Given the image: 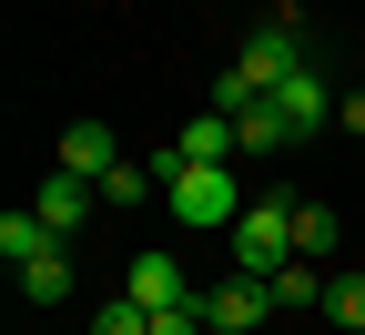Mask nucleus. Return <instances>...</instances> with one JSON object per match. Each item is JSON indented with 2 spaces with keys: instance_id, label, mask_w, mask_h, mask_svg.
Instances as JSON below:
<instances>
[{
  "instance_id": "nucleus-11",
  "label": "nucleus",
  "mask_w": 365,
  "mask_h": 335,
  "mask_svg": "<svg viewBox=\"0 0 365 335\" xmlns=\"http://www.w3.org/2000/svg\"><path fill=\"white\" fill-rule=\"evenodd\" d=\"M0 254H11V274H21L31 254H61V234L41 224V214H21V204H11V214H0Z\"/></svg>"
},
{
  "instance_id": "nucleus-1",
  "label": "nucleus",
  "mask_w": 365,
  "mask_h": 335,
  "mask_svg": "<svg viewBox=\"0 0 365 335\" xmlns=\"http://www.w3.org/2000/svg\"><path fill=\"white\" fill-rule=\"evenodd\" d=\"M163 204H173L182 234H234L254 194H244L234 163H182V153H163Z\"/></svg>"
},
{
  "instance_id": "nucleus-18",
  "label": "nucleus",
  "mask_w": 365,
  "mask_h": 335,
  "mask_svg": "<svg viewBox=\"0 0 365 335\" xmlns=\"http://www.w3.org/2000/svg\"><path fill=\"white\" fill-rule=\"evenodd\" d=\"M335 122H345V132H365V91H345V102H335Z\"/></svg>"
},
{
  "instance_id": "nucleus-16",
  "label": "nucleus",
  "mask_w": 365,
  "mask_h": 335,
  "mask_svg": "<svg viewBox=\"0 0 365 335\" xmlns=\"http://www.w3.org/2000/svg\"><path fill=\"white\" fill-rule=\"evenodd\" d=\"M294 254H304V264L335 254V214H325V204H294Z\"/></svg>"
},
{
  "instance_id": "nucleus-2",
  "label": "nucleus",
  "mask_w": 365,
  "mask_h": 335,
  "mask_svg": "<svg viewBox=\"0 0 365 335\" xmlns=\"http://www.w3.org/2000/svg\"><path fill=\"white\" fill-rule=\"evenodd\" d=\"M223 244H234V274L274 284V274L294 264V204H284V194H264V204H244V224L223 234Z\"/></svg>"
},
{
  "instance_id": "nucleus-9",
  "label": "nucleus",
  "mask_w": 365,
  "mask_h": 335,
  "mask_svg": "<svg viewBox=\"0 0 365 335\" xmlns=\"http://www.w3.org/2000/svg\"><path fill=\"white\" fill-rule=\"evenodd\" d=\"M173 153H182V163H234V153H244V132H234V122L203 102L193 122H182V142H173Z\"/></svg>"
},
{
  "instance_id": "nucleus-15",
  "label": "nucleus",
  "mask_w": 365,
  "mask_h": 335,
  "mask_svg": "<svg viewBox=\"0 0 365 335\" xmlns=\"http://www.w3.org/2000/svg\"><path fill=\"white\" fill-rule=\"evenodd\" d=\"M143 194H163V163H112L102 173V204H143Z\"/></svg>"
},
{
  "instance_id": "nucleus-14",
  "label": "nucleus",
  "mask_w": 365,
  "mask_h": 335,
  "mask_svg": "<svg viewBox=\"0 0 365 335\" xmlns=\"http://www.w3.org/2000/svg\"><path fill=\"white\" fill-rule=\"evenodd\" d=\"M234 132H244V153H284V142H294V122L274 112V102H254V112H234Z\"/></svg>"
},
{
  "instance_id": "nucleus-6",
  "label": "nucleus",
  "mask_w": 365,
  "mask_h": 335,
  "mask_svg": "<svg viewBox=\"0 0 365 335\" xmlns=\"http://www.w3.org/2000/svg\"><path fill=\"white\" fill-rule=\"evenodd\" d=\"M203 315H213V335H254V325L274 315V284L234 274V284H213V295H203Z\"/></svg>"
},
{
  "instance_id": "nucleus-10",
  "label": "nucleus",
  "mask_w": 365,
  "mask_h": 335,
  "mask_svg": "<svg viewBox=\"0 0 365 335\" xmlns=\"http://www.w3.org/2000/svg\"><path fill=\"white\" fill-rule=\"evenodd\" d=\"M325 325L335 335H365V264H335L325 274Z\"/></svg>"
},
{
  "instance_id": "nucleus-8",
  "label": "nucleus",
  "mask_w": 365,
  "mask_h": 335,
  "mask_svg": "<svg viewBox=\"0 0 365 335\" xmlns=\"http://www.w3.org/2000/svg\"><path fill=\"white\" fill-rule=\"evenodd\" d=\"M122 295H132V305H182V295H193V284H182V254H132Z\"/></svg>"
},
{
  "instance_id": "nucleus-13",
  "label": "nucleus",
  "mask_w": 365,
  "mask_h": 335,
  "mask_svg": "<svg viewBox=\"0 0 365 335\" xmlns=\"http://www.w3.org/2000/svg\"><path fill=\"white\" fill-rule=\"evenodd\" d=\"M304 305H325V264H284V274H274V315H304Z\"/></svg>"
},
{
  "instance_id": "nucleus-5",
  "label": "nucleus",
  "mask_w": 365,
  "mask_h": 335,
  "mask_svg": "<svg viewBox=\"0 0 365 335\" xmlns=\"http://www.w3.org/2000/svg\"><path fill=\"white\" fill-rule=\"evenodd\" d=\"M335 102H345V91H335L325 71H314V61H304V71H294L284 91H274V112L294 122V142H304V132H325V122H335Z\"/></svg>"
},
{
  "instance_id": "nucleus-17",
  "label": "nucleus",
  "mask_w": 365,
  "mask_h": 335,
  "mask_svg": "<svg viewBox=\"0 0 365 335\" xmlns=\"http://www.w3.org/2000/svg\"><path fill=\"white\" fill-rule=\"evenodd\" d=\"M153 335H213V315H203V295H182V305H153Z\"/></svg>"
},
{
  "instance_id": "nucleus-4",
  "label": "nucleus",
  "mask_w": 365,
  "mask_h": 335,
  "mask_svg": "<svg viewBox=\"0 0 365 335\" xmlns=\"http://www.w3.org/2000/svg\"><path fill=\"white\" fill-rule=\"evenodd\" d=\"M91 204H102V183H81V173H41V194H31V214L51 224L61 244H71V234L91 224Z\"/></svg>"
},
{
  "instance_id": "nucleus-12",
  "label": "nucleus",
  "mask_w": 365,
  "mask_h": 335,
  "mask_svg": "<svg viewBox=\"0 0 365 335\" xmlns=\"http://www.w3.org/2000/svg\"><path fill=\"white\" fill-rule=\"evenodd\" d=\"M21 295H31V305H71V244H61V254H31V264H21Z\"/></svg>"
},
{
  "instance_id": "nucleus-3",
  "label": "nucleus",
  "mask_w": 365,
  "mask_h": 335,
  "mask_svg": "<svg viewBox=\"0 0 365 335\" xmlns=\"http://www.w3.org/2000/svg\"><path fill=\"white\" fill-rule=\"evenodd\" d=\"M304 61H314V51H304V31H294V21H264V31L244 41V51H234V71H244V81L264 91V102H274V91H284V81H294Z\"/></svg>"
},
{
  "instance_id": "nucleus-7",
  "label": "nucleus",
  "mask_w": 365,
  "mask_h": 335,
  "mask_svg": "<svg viewBox=\"0 0 365 335\" xmlns=\"http://www.w3.org/2000/svg\"><path fill=\"white\" fill-rule=\"evenodd\" d=\"M112 163H122V142H112V122H91V112H81V122H61V173H81V183H102Z\"/></svg>"
}]
</instances>
